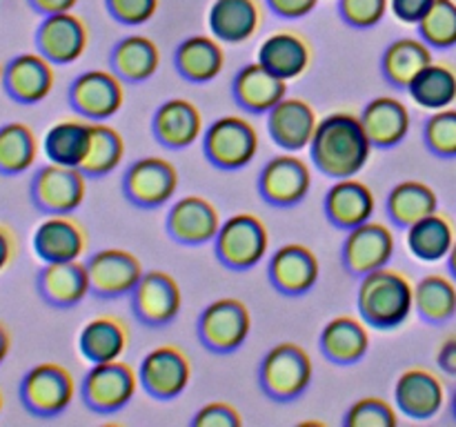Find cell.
Wrapping results in <instances>:
<instances>
[{
	"label": "cell",
	"instance_id": "obj_1",
	"mask_svg": "<svg viewBox=\"0 0 456 427\" xmlns=\"http://www.w3.org/2000/svg\"><path fill=\"white\" fill-rule=\"evenodd\" d=\"M310 151L321 173L330 178H350L365 167L372 154V142L361 116L334 111L319 120Z\"/></svg>",
	"mask_w": 456,
	"mask_h": 427
},
{
	"label": "cell",
	"instance_id": "obj_2",
	"mask_svg": "<svg viewBox=\"0 0 456 427\" xmlns=\"http://www.w3.org/2000/svg\"><path fill=\"white\" fill-rule=\"evenodd\" d=\"M361 318L377 329H395L410 318L414 310V285L401 271L381 267L361 276L356 292Z\"/></svg>",
	"mask_w": 456,
	"mask_h": 427
},
{
	"label": "cell",
	"instance_id": "obj_3",
	"mask_svg": "<svg viewBox=\"0 0 456 427\" xmlns=\"http://www.w3.org/2000/svg\"><path fill=\"white\" fill-rule=\"evenodd\" d=\"M312 359L297 342H279L261 360L258 381L263 391L274 400H294L310 387Z\"/></svg>",
	"mask_w": 456,
	"mask_h": 427
},
{
	"label": "cell",
	"instance_id": "obj_4",
	"mask_svg": "<svg viewBox=\"0 0 456 427\" xmlns=\"http://www.w3.org/2000/svg\"><path fill=\"white\" fill-rule=\"evenodd\" d=\"M22 407L40 418H52L65 412L76 396L74 376L58 363H40L22 376L20 387Z\"/></svg>",
	"mask_w": 456,
	"mask_h": 427
},
{
	"label": "cell",
	"instance_id": "obj_5",
	"mask_svg": "<svg viewBox=\"0 0 456 427\" xmlns=\"http://www.w3.org/2000/svg\"><path fill=\"white\" fill-rule=\"evenodd\" d=\"M270 234L265 222L254 214L230 216L214 238L218 261L230 270H252L265 258Z\"/></svg>",
	"mask_w": 456,
	"mask_h": 427
},
{
	"label": "cell",
	"instance_id": "obj_6",
	"mask_svg": "<svg viewBox=\"0 0 456 427\" xmlns=\"http://www.w3.org/2000/svg\"><path fill=\"white\" fill-rule=\"evenodd\" d=\"M203 151L221 169H240L258 151V133L243 116H223L214 120L203 136Z\"/></svg>",
	"mask_w": 456,
	"mask_h": 427
},
{
	"label": "cell",
	"instance_id": "obj_7",
	"mask_svg": "<svg viewBox=\"0 0 456 427\" xmlns=\"http://www.w3.org/2000/svg\"><path fill=\"white\" fill-rule=\"evenodd\" d=\"M138 372L123 360L94 363V367L83 378V400L89 409L101 414H111L123 409L134 399L138 390Z\"/></svg>",
	"mask_w": 456,
	"mask_h": 427
},
{
	"label": "cell",
	"instance_id": "obj_8",
	"mask_svg": "<svg viewBox=\"0 0 456 427\" xmlns=\"http://www.w3.org/2000/svg\"><path fill=\"white\" fill-rule=\"evenodd\" d=\"M87 176L78 167L49 163L31 178V200L45 214H71L83 205Z\"/></svg>",
	"mask_w": 456,
	"mask_h": 427
},
{
	"label": "cell",
	"instance_id": "obj_9",
	"mask_svg": "<svg viewBox=\"0 0 456 427\" xmlns=\"http://www.w3.org/2000/svg\"><path fill=\"white\" fill-rule=\"evenodd\" d=\"M252 316L239 298H218L209 302L199 318V336L208 350L230 354L249 336Z\"/></svg>",
	"mask_w": 456,
	"mask_h": 427
},
{
	"label": "cell",
	"instance_id": "obj_10",
	"mask_svg": "<svg viewBox=\"0 0 456 427\" xmlns=\"http://www.w3.org/2000/svg\"><path fill=\"white\" fill-rule=\"evenodd\" d=\"M118 74L105 69H92L80 74L69 87V105L76 114L92 123L111 118L125 102V89Z\"/></svg>",
	"mask_w": 456,
	"mask_h": 427
},
{
	"label": "cell",
	"instance_id": "obj_11",
	"mask_svg": "<svg viewBox=\"0 0 456 427\" xmlns=\"http://www.w3.org/2000/svg\"><path fill=\"white\" fill-rule=\"evenodd\" d=\"M138 378L147 394L154 399H176L185 391L191 378V363L176 345H159L142 359Z\"/></svg>",
	"mask_w": 456,
	"mask_h": 427
},
{
	"label": "cell",
	"instance_id": "obj_12",
	"mask_svg": "<svg viewBox=\"0 0 456 427\" xmlns=\"http://www.w3.org/2000/svg\"><path fill=\"white\" fill-rule=\"evenodd\" d=\"M125 196L138 207H160L178 189V172L169 160L147 156L127 167L123 178Z\"/></svg>",
	"mask_w": 456,
	"mask_h": 427
},
{
	"label": "cell",
	"instance_id": "obj_13",
	"mask_svg": "<svg viewBox=\"0 0 456 427\" xmlns=\"http://www.w3.org/2000/svg\"><path fill=\"white\" fill-rule=\"evenodd\" d=\"M89 287L102 298H116L132 294L138 285L142 271V262L127 249H101L87 258Z\"/></svg>",
	"mask_w": 456,
	"mask_h": 427
},
{
	"label": "cell",
	"instance_id": "obj_14",
	"mask_svg": "<svg viewBox=\"0 0 456 427\" xmlns=\"http://www.w3.org/2000/svg\"><path fill=\"white\" fill-rule=\"evenodd\" d=\"M89 29L83 18L71 12L45 16L36 29V49L53 65H69L85 53Z\"/></svg>",
	"mask_w": 456,
	"mask_h": 427
},
{
	"label": "cell",
	"instance_id": "obj_15",
	"mask_svg": "<svg viewBox=\"0 0 456 427\" xmlns=\"http://www.w3.org/2000/svg\"><path fill=\"white\" fill-rule=\"evenodd\" d=\"M183 305L181 287L167 271H145L132 292V307L138 320L151 327L169 325Z\"/></svg>",
	"mask_w": 456,
	"mask_h": 427
},
{
	"label": "cell",
	"instance_id": "obj_16",
	"mask_svg": "<svg viewBox=\"0 0 456 427\" xmlns=\"http://www.w3.org/2000/svg\"><path fill=\"white\" fill-rule=\"evenodd\" d=\"M395 256V234L390 227L377 221H365L363 225L347 231L343 243V262L354 276H365L381 267L390 265Z\"/></svg>",
	"mask_w": 456,
	"mask_h": 427
},
{
	"label": "cell",
	"instance_id": "obj_17",
	"mask_svg": "<svg viewBox=\"0 0 456 427\" xmlns=\"http://www.w3.org/2000/svg\"><path fill=\"white\" fill-rule=\"evenodd\" d=\"M312 187V172L305 160L292 154H281L267 160L258 178V191L267 203L289 207L301 203Z\"/></svg>",
	"mask_w": 456,
	"mask_h": 427
},
{
	"label": "cell",
	"instance_id": "obj_18",
	"mask_svg": "<svg viewBox=\"0 0 456 427\" xmlns=\"http://www.w3.org/2000/svg\"><path fill=\"white\" fill-rule=\"evenodd\" d=\"M3 89L20 105H36L52 93L56 76L53 62L43 53H20L3 67Z\"/></svg>",
	"mask_w": 456,
	"mask_h": 427
},
{
	"label": "cell",
	"instance_id": "obj_19",
	"mask_svg": "<svg viewBox=\"0 0 456 427\" xmlns=\"http://www.w3.org/2000/svg\"><path fill=\"white\" fill-rule=\"evenodd\" d=\"M34 252L43 262L78 261L87 249L83 225L69 214H49L34 231Z\"/></svg>",
	"mask_w": 456,
	"mask_h": 427
},
{
	"label": "cell",
	"instance_id": "obj_20",
	"mask_svg": "<svg viewBox=\"0 0 456 427\" xmlns=\"http://www.w3.org/2000/svg\"><path fill=\"white\" fill-rule=\"evenodd\" d=\"M316 125L319 118L314 107L303 98L285 96L279 105L267 111V132L281 149L301 151L310 147Z\"/></svg>",
	"mask_w": 456,
	"mask_h": 427
},
{
	"label": "cell",
	"instance_id": "obj_21",
	"mask_svg": "<svg viewBox=\"0 0 456 427\" xmlns=\"http://www.w3.org/2000/svg\"><path fill=\"white\" fill-rule=\"evenodd\" d=\"M218 209L203 196H185L167 214V231L183 245H203L216 238L221 230Z\"/></svg>",
	"mask_w": 456,
	"mask_h": 427
},
{
	"label": "cell",
	"instance_id": "obj_22",
	"mask_svg": "<svg viewBox=\"0 0 456 427\" xmlns=\"http://www.w3.org/2000/svg\"><path fill=\"white\" fill-rule=\"evenodd\" d=\"M321 274L316 254L301 243H289L276 249L270 258V280L279 292L301 296L310 292Z\"/></svg>",
	"mask_w": 456,
	"mask_h": 427
},
{
	"label": "cell",
	"instance_id": "obj_23",
	"mask_svg": "<svg viewBox=\"0 0 456 427\" xmlns=\"http://www.w3.org/2000/svg\"><path fill=\"white\" fill-rule=\"evenodd\" d=\"M396 407L410 418H432L445 403V387L430 369H405L395 383Z\"/></svg>",
	"mask_w": 456,
	"mask_h": 427
},
{
	"label": "cell",
	"instance_id": "obj_24",
	"mask_svg": "<svg viewBox=\"0 0 456 427\" xmlns=\"http://www.w3.org/2000/svg\"><path fill=\"white\" fill-rule=\"evenodd\" d=\"M36 287L43 301L53 307H76L92 292L87 265L80 261L45 262L36 276Z\"/></svg>",
	"mask_w": 456,
	"mask_h": 427
},
{
	"label": "cell",
	"instance_id": "obj_25",
	"mask_svg": "<svg viewBox=\"0 0 456 427\" xmlns=\"http://www.w3.org/2000/svg\"><path fill=\"white\" fill-rule=\"evenodd\" d=\"M377 207L372 189L354 176L338 178L325 196V214L338 230H354L370 221Z\"/></svg>",
	"mask_w": 456,
	"mask_h": 427
},
{
	"label": "cell",
	"instance_id": "obj_26",
	"mask_svg": "<svg viewBox=\"0 0 456 427\" xmlns=\"http://www.w3.org/2000/svg\"><path fill=\"white\" fill-rule=\"evenodd\" d=\"M232 93L243 109L254 114H267L274 105H279L288 93V80L279 78L274 71L263 67L261 62H249L240 67L232 83Z\"/></svg>",
	"mask_w": 456,
	"mask_h": 427
},
{
	"label": "cell",
	"instance_id": "obj_27",
	"mask_svg": "<svg viewBox=\"0 0 456 427\" xmlns=\"http://www.w3.org/2000/svg\"><path fill=\"white\" fill-rule=\"evenodd\" d=\"M151 127H154V136L165 147L185 149L199 141L203 132V116L191 101L172 98L156 109Z\"/></svg>",
	"mask_w": 456,
	"mask_h": 427
},
{
	"label": "cell",
	"instance_id": "obj_28",
	"mask_svg": "<svg viewBox=\"0 0 456 427\" xmlns=\"http://www.w3.org/2000/svg\"><path fill=\"white\" fill-rule=\"evenodd\" d=\"M365 133H368L372 147H396L405 141L410 132V111L399 98L379 96L365 105L361 114Z\"/></svg>",
	"mask_w": 456,
	"mask_h": 427
},
{
	"label": "cell",
	"instance_id": "obj_29",
	"mask_svg": "<svg viewBox=\"0 0 456 427\" xmlns=\"http://www.w3.org/2000/svg\"><path fill=\"white\" fill-rule=\"evenodd\" d=\"M261 7L256 0H214L208 18L214 38L230 44L252 38L261 27Z\"/></svg>",
	"mask_w": 456,
	"mask_h": 427
},
{
	"label": "cell",
	"instance_id": "obj_30",
	"mask_svg": "<svg viewBox=\"0 0 456 427\" xmlns=\"http://www.w3.org/2000/svg\"><path fill=\"white\" fill-rule=\"evenodd\" d=\"M258 62L274 71L279 78L294 80L307 71L312 62V49L305 38L292 31H276L267 36L258 47Z\"/></svg>",
	"mask_w": 456,
	"mask_h": 427
},
{
	"label": "cell",
	"instance_id": "obj_31",
	"mask_svg": "<svg viewBox=\"0 0 456 427\" xmlns=\"http://www.w3.org/2000/svg\"><path fill=\"white\" fill-rule=\"evenodd\" d=\"M321 350L332 363H359L370 350L368 327L354 316H337L321 332Z\"/></svg>",
	"mask_w": 456,
	"mask_h": 427
},
{
	"label": "cell",
	"instance_id": "obj_32",
	"mask_svg": "<svg viewBox=\"0 0 456 427\" xmlns=\"http://www.w3.org/2000/svg\"><path fill=\"white\" fill-rule=\"evenodd\" d=\"M127 325L116 316H96L80 329L78 350L83 359L92 363L118 360L127 351Z\"/></svg>",
	"mask_w": 456,
	"mask_h": 427
},
{
	"label": "cell",
	"instance_id": "obj_33",
	"mask_svg": "<svg viewBox=\"0 0 456 427\" xmlns=\"http://www.w3.org/2000/svg\"><path fill=\"white\" fill-rule=\"evenodd\" d=\"M174 62L183 78L191 83H209L225 65V52L214 36H190L174 53Z\"/></svg>",
	"mask_w": 456,
	"mask_h": 427
},
{
	"label": "cell",
	"instance_id": "obj_34",
	"mask_svg": "<svg viewBox=\"0 0 456 427\" xmlns=\"http://www.w3.org/2000/svg\"><path fill=\"white\" fill-rule=\"evenodd\" d=\"M432 60V49L426 40L399 38L386 49L381 60L387 83L399 89H408L410 83L426 69Z\"/></svg>",
	"mask_w": 456,
	"mask_h": 427
},
{
	"label": "cell",
	"instance_id": "obj_35",
	"mask_svg": "<svg viewBox=\"0 0 456 427\" xmlns=\"http://www.w3.org/2000/svg\"><path fill=\"white\" fill-rule=\"evenodd\" d=\"M111 67L127 83H142L159 71V44L147 36H127L111 52Z\"/></svg>",
	"mask_w": 456,
	"mask_h": 427
},
{
	"label": "cell",
	"instance_id": "obj_36",
	"mask_svg": "<svg viewBox=\"0 0 456 427\" xmlns=\"http://www.w3.org/2000/svg\"><path fill=\"white\" fill-rule=\"evenodd\" d=\"M454 240V225L448 216L439 212L408 227L410 254L423 262H436L448 256Z\"/></svg>",
	"mask_w": 456,
	"mask_h": 427
},
{
	"label": "cell",
	"instance_id": "obj_37",
	"mask_svg": "<svg viewBox=\"0 0 456 427\" xmlns=\"http://www.w3.org/2000/svg\"><path fill=\"white\" fill-rule=\"evenodd\" d=\"M439 207L435 189L426 182L403 181L392 187L387 196V214L399 227H412L414 222L423 221Z\"/></svg>",
	"mask_w": 456,
	"mask_h": 427
},
{
	"label": "cell",
	"instance_id": "obj_38",
	"mask_svg": "<svg viewBox=\"0 0 456 427\" xmlns=\"http://www.w3.org/2000/svg\"><path fill=\"white\" fill-rule=\"evenodd\" d=\"M89 138H92V123L85 120H61L52 125L45 133L43 149L52 163L80 167L87 154Z\"/></svg>",
	"mask_w": 456,
	"mask_h": 427
},
{
	"label": "cell",
	"instance_id": "obj_39",
	"mask_svg": "<svg viewBox=\"0 0 456 427\" xmlns=\"http://www.w3.org/2000/svg\"><path fill=\"white\" fill-rule=\"evenodd\" d=\"M410 98L423 109L439 111L456 101V71L448 65L430 62L408 87Z\"/></svg>",
	"mask_w": 456,
	"mask_h": 427
},
{
	"label": "cell",
	"instance_id": "obj_40",
	"mask_svg": "<svg viewBox=\"0 0 456 427\" xmlns=\"http://www.w3.org/2000/svg\"><path fill=\"white\" fill-rule=\"evenodd\" d=\"M125 156V141L114 127L101 123H92V138H89L87 154L80 163V172L87 178H101L114 172Z\"/></svg>",
	"mask_w": 456,
	"mask_h": 427
},
{
	"label": "cell",
	"instance_id": "obj_41",
	"mask_svg": "<svg viewBox=\"0 0 456 427\" xmlns=\"http://www.w3.org/2000/svg\"><path fill=\"white\" fill-rule=\"evenodd\" d=\"M38 156V141L25 123L0 125V173L18 176L34 165Z\"/></svg>",
	"mask_w": 456,
	"mask_h": 427
},
{
	"label": "cell",
	"instance_id": "obj_42",
	"mask_svg": "<svg viewBox=\"0 0 456 427\" xmlns=\"http://www.w3.org/2000/svg\"><path fill=\"white\" fill-rule=\"evenodd\" d=\"M414 310L430 323H444L456 314V285L448 276H423L414 285Z\"/></svg>",
	"mask_w": 456,
	"mask_h": 427
},
{
	"label": "cell",
	"instance_id": "obj_43",
	"mask_svg": "<svg viewBox=\"0 0 456 427\" xmlns=\"http://www.w3.org/2000/svg\"><path fill=\"white\" fill-rule=\"evenodd\" d=\"M419 34L430 47L448 49L456 44V0H435L419 22Z\"/></svg>",
	"mask_w": 456,
	"mask_h": 427
},
{
	"label": "cell",
	"instance_id": "obj_44",
	"mask_svg": "<svg viewBox=\"0 0 456 427\" xmlns=\"http://www.w3.org/2000/svg\"><path fill=\"white\" fill-rule=\"evenodd\" d=\"M426 145L435 151L436 156L452 158L456 156V109H439L428 118L426 129Z\"/></svg>",
	"mask_w": 456,
	"mask_h": 427
},
{
	"label": "cell",
	"instance_id": "obj_45",
	"mask_svg": "<svg viewBox=\"0 0 456 427\" xmlns=\"http://www.w3.org/2000/svg\"><path fill=\"white\" fill-rule=\"evenodd\" d=\"M396 423H399V416H396L395 407L377 396L356 400L347 409L346 416L347 427H396Z\"/></svg>",
	"mask_w": 456,
	"mask_h": 427
},
{
	"label": "cell",
	"instance_id": "obj_46",
	"mask_svg": "<svg viewBox=\"0 0 456 427\" xmlns=\"http://www.w3.org/2000/svg\"><path fill=\"white\" fill-rule=\"evenodd\" d=\"M390 0H338L341 18L352 27L368 29L386 18Z\"/></svg>",
	"mask_w": 456,
	"mask_h": 427
},
{
	"label": "cell",
	"instance_id": "obj_47",
	"mask_svg": "<svg viewBox=\"0 0 456 427\" xmlns=\"http://www.w3.org/2000/svg\"><path fill=\"white\" fill-rule=\"evenodd\" d=\"M111 16L123 25H142L159 12L160 0H105Z\"/></svg>",
	"mask_w": 456,
	"mask_h": 427
},
{
	"label": "cell",
	"instance_id": "obj_48",
	"mask_svg": "<svg viewBox=\"0 0 456 427\" xmlns=\"http://www.w3.org/2000/svg\"><path fill=\"white\" fill-rule=\"evenodd\" d=\"M196 427H240L243 418H240L239 409L230 403H208L199 409L194 418H191Z\"/></svg>",
	"mask_w": 456,
	"mask_h": 427
},
{
	"label": "cell",
	"instance_id": "obj_49",
	"mask_svg": "<svg viewBox=\"0 0 456 427\" xmlns=\"http://www.w3.org/2000/svg\"><path fill=\"white\" fill-rule=\"evenodd\" d=\"M435 0H390V9L395 18L408 25H419L421 18L426 16L428 9L432 7Z\"/></svg>",
	"mask_w": 456,
	"mask_h": 427
},
{
	"label": "cell",
	"instance_id": "obj_50",
	"mask_svg": "<svg viewBox=\"0 0 456 427\" xmlns=\"http://www.w3.org/2000/svg\"><path fill=\"white\" fill-rule=\"evenodd\" d=\"M265 3L276 16L294 20V18H303L314 12L319 0H265Z\"/></svg>",
	"mask_w": 456,
	"mask_h": 427
},
{
	"label": "cell",
	"instance_id": "obj_51",
	"mask_svg": "<svg viewBox=\"0 0 456 427\" xmlns=\"http://www.w3.org/2000/svg\"><path fill=\"white\" fill-rule=\"evenodd\" d=\"M436 363L450 376H456V336L445 338L436 351Z\"/></svg>",
	"mask_w": 456,
	"mask_h": 427
},
{
	"label": "cell",
	"instance_id": "obj_52",
	"mask_svg": "<svg viewBox=\"0 0 456 427\" xmlns=\"http://www.w3.org/2000/svg\"><path fill=\"white\" fill-rule=\"evenodd\" d=\"M31 4V9L43 16H52V13H62L71 12V9L78 4V0H27Z\"/></svg>",
	"mask_w": 456,
	"mask_h": 427
},
{
	"label": "cell",
	"instance_id": "obj_53",
	"mask_svg": "<svg viewBox=\"0 0 456 427\" xmlns=\"http://www.w3.org/2000/svg\"><path fill=\"white\" fill-rule=\"evenodd\" d=\"M13 254H16V240H13L12 230L0 225V271L12 262Z\"/></svg>",
	"mask_w": 456,
	"mask_h": 427
},
{
	"label": "cell",
	"instance_id": "obj_54",
	"mask_svg": "<svg viewBox=\"0 0 456 427\" xmlns=\"http://www.w3.org/2000/svg\"><path fill=\"white\" fill-rule=\"evenodd\" d=\"M9 350H12V336H9V329L0 323V363L7 359Z\"/></svg>",
	"mask_w": 456,
	"mask_h": 427
},
{
	"label": "cell",
	"instance_id": "obj_55",
	"mask_svg": "<svg viewBox=\"0 0 456 427\" xmlns=\"http://www.w3.org/2000/svg\"><path fill=\"white\" fill-rule=\"evenodd\" d=\"M448 267H450V271H452V276L456 278V240H454L452 249H450V254H448Z\"/></svg>",
	"mask_w": 456,
	"mask_h": 427
},
{
	"label": "cell",
	"instance_id": "obj_56",
	"mask_svg": "<svg viewBox=\"0 0 456 427\" xmlns=\"http://www.w3.org/2000/svg\"><path fill=\"white\" fill-rule=\"evenodd\" d=\"M452 409H454V416H456V391H454V400H452Z\"/></svg>",
	"mask_w": 456,
	"mask_h": 427
},
{
	"label": "cell",
	"instance_id": "obj_57",
	"mask_svg": "<svg viewBox=\"0 0 456 427\" xmlns=\"http://www.w3.org/2000/svg\"><path fill=\"white\" fill-rule=\"evenodd\" d=\"M0 412H3V394H0Z\"/></svg>",
	"mask_w": 456,
	"mask_h": 427
}]
</instances>
